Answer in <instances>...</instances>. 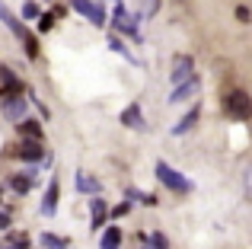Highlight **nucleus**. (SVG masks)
Returning a JSON list of instances; mask_svg holds the SVG:
<instances>
[{
	"mask_svg": "<svg viewBox=\"0 0 252 249\" xmlns=\"http://www.w3.org/2000/svg\"><path fill=\"white\" fill-rule=\"evenodd\" d=\"M154 173H157V179H160L172 195H189V192H195V182H191L185 173H179L176 166H169L166 160H157Z\"/></svg>",
	"mask_w": 252,
	"mask_h": 249,
	"instance_id": "f257e3e1",
	"label": "nucleus"
},
{
	"mask_svg": "<svg viewBox=\"0 0 252 249\" xmlns=\"http://www.w3.org/2000/svg\"><path fill=\"white\" fill-rule=\"evenodd\" d=\"M220 109H223V115H227V119L246 122L249 115H252V99H249V93H243V90H233V93H227L220 99Z\"/></svg>",
	"mask_w": 252,
	"mask_h": 249,
	"instance_id": "f03ea898",
	"label": "nucleus"
},
{
	"mask_svg": "<svg viewBox=\"0 0 252 249\" xmlns=\"http://www.w3.org/2000/svg\"><path fill=\"white\" fill-rule=\"evenodd\" d=\"M38 169L42 166H26V169H19V173H10L6 176V188H10L13 195H29L32 192V186L38 182Z\"/></svg>",
	"mask_w": 252,
	"mask_h": 249,
	"instance_id": "7ed1b4c3",
	"label": "nucleus"
},
{
	"mask_svg": "<svg viewBox=\"0 0 252 249\" xmlns=\"http://www.w3.org/2000/svg\"><path fill=\"white\" fill-rule=\"evenodd\" d=\"M13 156L29 163V166H38V163L48 156V147H45V141H29V137H23V141L13 147Z\"/></svg>",
	"mask_w": 252,
	"mask_h": 249,
	"instance_id": "20e7f679",
	"label": "nucleus"
},
{
	"mask_svg": "<svg viewBox=\"0 0 252 249\" xmlns=\"http://www.w3.org/2000/svg\"><path fill=\"white\" fill-rule=\"evenodd\" d=\"M70 10L80 13V16H86L96 29H105L109 26V16H105V6L96 3V0H70Z\"/></svg>",
	"mask_w": 252,
	"mask_h": 249,
	"instance_id": "39448f33",
	"label": "nucleus"
},
{
	"mask_svg": "<svg viewBox=\"0 0 252 249\" xmlns=\"http://www.w3.org/2000/svg\"><path fill=\"white\" fill-rule=\"evenodd\" d=\"M198 93H201V77H189L185 83H179V87H172L169 90V96H166V102L169 106H182V102H189V99H198Z\"/></svg>",
	"mask_w": 252,
	"mask_h": 249,
	"instance_id": "423d86ee",
	"label": "nucleus"
},
{
	"mask_svg": "<svg viewBox=\"0 0 252 249\" xmlns=\"http://www.w3.org/2000/svg\"><path fill=\"white\" fill-rule=\"evenodd\" d=\"M189 77H195V58L191 55H172V61H169V83L179 87V83H185Z\"/></svg>",
	"mask_w": 252,
	"mask_h": 249,
	"instance_id": "0eeeda50",
	"label": "nucleus"
},
{
	"mask_svg": "<svg viewBox=\"0 0 252 249\" xmlns=\"http://www.w3.org/2000/svg\"><path fill=\"white\" fill-rule=\"evenodd\" d=\"M26 112H29V99H26L23 93L3 96V99H0V115H3L6 122H23Z\"/></svg>",
	"mask_w": 252,
	"mask_h": 249,
	"instance_id": "6e6552de",
	"label": "nucleus"
},
{
	"mask_svg": "<svg viewBox=\"0 0 252 249\" xmlns=\"http://www.w3.org/2000/svg\"><path fill=\"white\" fill-rule=\"evenodd\" d=\"M109 201L102 198V195H93L90 198V230H105V220H109Z\"/></svg>",
	"mask_w": 252,
	"mask_h": 249,
	"instance_id": "1a4fd4ad",
	"label": "nucleus"
},
{
	"mask_svg": "<svg viewBox=\"0 0 252 249\" xmlns=\"http://www.w3.org/2000/svg\"><path fill=\"white\" fill-rule=\"evenodd\" d=\"M58 201H61V179L51 176L48 188H45V195H42V208H38V211H42L45 218H55V214H58Z\"/></svg>",
	"mask_w": 252,
	"mask_h": 249,
	"instance_id": "9d476101",
	"label": "nucleus"
},
{
	"mask_svg": "<svg viewBox=\"0 0 252 249\" xmlns=\"http://www.w3.org/2000/svg\"><path fill=\"white\" fill-rule=\"evenodd\" d=\"M118 122H122L125 128H131V131H147V119H144L141 102H131V106H125L122 112H118Z\"/></svg>",
	"mask_w": 252,
	"mask_h": 249,
	"instance_id": "9b49d317",
	"label": "nucleus"
},
{
	"mask_svg": "<svg viewBox=\"0 0 252 249\" xmlns=\"http://www.w3.org/2000/svg\"><path fill=\"white\" fill-rule=\"evenodd\" d=\"M0 23H3V26H6V29H10V32H13V38H16V42H23V38H26V35H29V26H26V23H23V19H19V16H16V13H13V10H10V6H6V3H3V0H0Z\"/></svg>",
	"mask_w": 252,
	"mask_h": 249,
	"instance_id": "f8f14e48",
	"label": "nucleus"
},
{
	"mask_svg": "<svg viewBox=\"0 0 252 249\" xmlns=\"http://www.w3.org/2000/svg\"><path fill=\"white\" fill-rule=\"evenodd\" d=\"M198 122H201V102H195V106H191L189 112L182 115V119L172 124V128H169V134H172V137H182V134H189V131L195 128Z\"/></svg>",
	"mask_w": 252,
	"mask_h": 249,
	"instance_id": "ddd939ff",
	"label": "nucleus"
},
{
	"mask_svg": "<svg viewBox=\"0 0 252 249\" xmlns=\"http://www.w3.org/2000/svg\"><path fill=\"white\" fill-rule=\"evenodd\" d=\"M74 188H77L80 195H90V198H93V195H102V182H99L96 176L83 173V169L74 176Z\"/></svg>",
	"mask_w": 252,
	"mask_h": 249,
	"instance_id": "4468645a",
	"label": "nucleus"
},
{
	"mask_svg": "<svg viewBox=\"0 0 252 249\" xmlns=\"http://www.w3.org/2000/svg\"><path fill=\"white\" fill-rule=\"evenodd\" d=\"M16 93H23V80L10 67H0V99L3 96H16Z\"/></svg>",
	"mask_w": 252,
	"mask_h": 249,
	"instance_id": "2eb2a0df",
	"label": "nucleus"
},
{
	"mask_svg": "<svg viewBox=\"0 0 252 249\" xmlns=\"http://www.w3.org/2000/svg\"><path fill=\"white\" fill-rule=\"evenodd\" d=\"M16 131H19V137H29V141H45V128H42V122H38V119L16 122Z\"/></svg>",
	"mask_w": 252,
	"mask_h": 249,
	"instance_id": "dca6fc26",
	"label": "nucleus"
},
{
	"mask_svg": "<svg viewBox=\"0 0 252 249\" xmlns=\"http://www.w3.org/2000/svg\"><path fill=\"white\" fill-rule=\"evenodd\" d=\"M122 240H125V233H122V227H105L102 230V237H99V249H122Z\"/></svg>",
	"mask_w": 252,
	"mask_h": 249,
	"instance_id": "f3484780",
	"label": "nucleus"
},
{
	"mask_svg": "<svg viewBox=\"0 0 252 249\" xmlns=\"http://www.w3.org/2000/svg\"><path fill=\"white\" fill-rule=\"evenodd\" d=\"M125 198H128V201H141V205H147V208H157V205H160V198H157L154 192H141V188H134V186L125 188Z\"/></svg>",
	"mask_w": 252,
	"mask_h": 249,
	"instance_id": "a211bd4d",
	"label": "nucleus"
},
{
	"mask_svg": "<svg viewBox=\"0 0 252 249\" xmlns=\"http://www.w3.org/2000/svg\"><path fill=\"white\" fill-rule=\"evenodd\" d=\"M38 246L42 249H70V240L58 237V233H42V237H38Z\"/></svg>",
	"mask_w": 252,
	"mask_h": 249,
	"instance_id": "6ab92c4d",
	"label": "nucleus"
},
{
	"mask_svg": "<svg viewBox=\"0 0 252 249\" xmlns=\"http://www.w3.org/2000/svg\"><path fill=\"white\" fill-rule=\"evenodd\" d=\"M109 51H115V55H122L125 61L137 64V58L131 55V48H128V45H125V38H118V35H109Z\"/></svg>",
	"mask_w": 252,
	"mask_h": 249,
	"instance_id": "aec40b11",
	"label": "nucleus"
},
{
	"mask_svg": "<svg viewBox=\"0 0 252 249\" xmlns=\"http://www.w3.org/2000/svg\"><path fill=\"white\" fill-rule=\"evenodd\" d=\"M38 16H42V10H38V3H32V0H26L23 10H19V19L23 23H38Z\"/></svg>",
	"mask_w": 252,
	"mask_h": 249,
	"instance_id": "412c9836",
	"label": "nucleus"
},
{
	"mask_svg": "<svg viewBox=\"0 0 252 249\" xmlns=\"http://www.w3.org/2000/svg\"><path fill=\"white\" fill-rule=\"evenodd\" d=\"M58 16H61V10L42 13V16H38V32H51V29H55V23H58Z\"/></svg>",
	"mask_w": 252,
	"mask_h": 249,
	"instance_id": "4be33fe9",
	"label": "nucleus"
},
{
	"mask_svg": "<svg viewBox=\"0 0 252 249\" xmlns=\"http://www.w3.org/2000/svg\"><path fill=\"white\" fill-rule=\"evenodd\" d=\"M125 214H131V201H128V198H125L122 205H115V208H112V211H109V218H112V220H122Z\"/></svg>",
	"mask_w": 252,
	"mask_h": 249,
	"instance_id": "5701e85b",
	"label": "nucleus"
},
{
	"mask_svg": "<svg viewBox=\"0 0 252 249\" xmlns=\"http://www.w3.org/2000/svg\"><path fill=\"white\" fill-rule=\"evenodd\" d=\"M150 243H154L157 249H169V240H166V237H163V233H160V230H154V233H150Z\"/></svg>",
	"mask_w": 252,
	"mask_h": 249,
	"instance_id": "b1692460",
	"label": "nucleus"
},
{
	"mask_svg": "<svg viewBox=\"0 0 252 249\" xmlns=\"http://www.w3.org/2000/svg\"><path fill=\"white\" fill-rule=\"evenodd\" d=\"M10 227H13L10 211H3V208H0V233H3V230H10Z\"/></svg>",
	"mask_w": 252,
	"mask_h": 249,
	"instance_id": "393cba45",
	"label": "nucleus"
},
{
	"mask_svg": "<svg viewBox=\"0 0 252 249\" xmlns=\"http://www.w3.org/2000/svg\"><path fill=\"white\" fill-rule=\"evenodd\" d=\"M157 10H160V0H147V3H144V10H141V13H144V16H154Z\"/></svg>",
	"mask_w": 252,
	"mask_h": 249,
	"instance_id": "a878e982",
	"label": "nucleus"
},
{
	"mask_svg": "<svg viewBox=\"0 0 252 249\" xmlns=\"http://www.w3.org/2000/svg\"><path fill=\"white\" fill-rule=\"evenodd\" d=\"M29 99H32V106H38V112H42V119H48V115H51V112H48V106H45V102H42V99H38V96H35V93H32V96H29Z\"/></svg>",
	"mask_w": 252,
	"mask_h": 249,
	"instance_id": "bb28decb",
	"label": "nucleus"
},
{
	"mask_svg": "<svg viewBox=\"0 0 252 249\" xmlns=\"http://www.w3.org/2000/svg\"><path fill=\"white\" fill-rule=\"evenodd\" d=\"M236 19H240V23H252V13H249V6H236Z\"/></svg>",
	"mask_w": 252,
	"mask_h": 249,
	"instance_id": "cd10ccee",
	"label": "nucleus"
},
{
	"mask_svg": "<svg viewBox=\"0 0 252 249\" xmlns=\"http://www.w3.org/2000/svg\"><path fill=\"white\" fill-rule=\"evenodd\" d=\"M243 182H246V195L252 198V166L246 169V179H243Z\"/></svg>",
	"mask_w": 252,
	"mask_h": 249,
	"instance_id": "c85d7f7f",
	"label": "nucleus"
},
{
	"mask_svg": "<svg viewBox=\"0 0 252 249\" xmlns=\"http://www.w3.org/2000/svg\"><path fill=\"white\" fill-rule=\"evenodd\" d=\"M141 249H157L154 243H150V233H147V240H144V246H141Z\"/></svg>",
	"mask_w": 252,
	"mask_h": 249,
	"instance_id": "c756f323",
	"label": "nucleus"
},
{
	"mask_svg": "<svg viewBox=\"0 0 252 249\" xmlns=\"http://www.w3.org/2000/svg\"><path fill=\"white\" fill-rule=\"evenodd\" d=\"M45 3H51V0H45Z\"/></svg>",
	"mask_w": 252,
	"mask_h": 249,
	"instance_id": "7c9ffc66",
	"label": "nucleus"
},
{
	"mask_svg": "<svg viewBox=\"0 0 252 249\" xmlns=\"http://www.w3.org/2000/svg\"><path fill=\"white\" fill-rule=\"evenodd\" d=\"M0 249H3V243H0Z\"/></svg>",
	"mask_w": 252,
	"mask_h": 249,
	"instance_id": "2f4dec72",
	"label": "nucleus"
}]
</instances>
